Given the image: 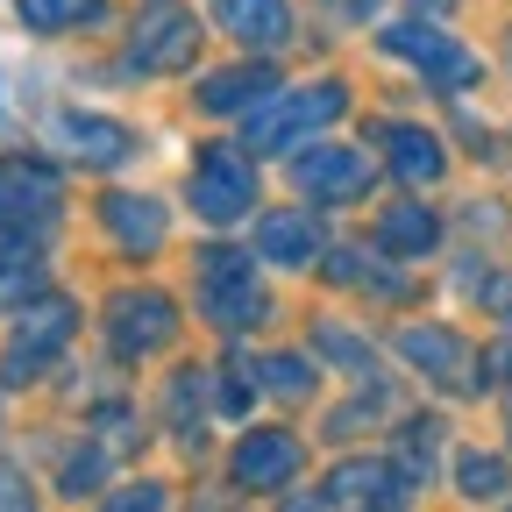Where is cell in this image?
<instances>
[{
	"label": "cell",
	"mask_w": 512,
	"mask_h": 512,
	"mask_svg": "<svg viewBox=\"0 0 512 512\" xmlns=\"http://www.w3.org/2000/svg\"><path fill=\"white\" fill-rule=\"evenodd\" d=\"M349 114V86H278L264 107H256V121H249V150L256 157H278V150H292V143H306V136H320L328 121H342Z\"/></svg>",
	"instance_id": "6da1fadb"
},
{
	"label": "cell",
	"mask_w": 512,
	"mask_h": 512,
	"mask_svg": "<svg viewBox=\"0 0 512 512\" xmlns=\"http://www.w3.org/2000/svg\"><path fill=\"white\" fill-rule=\"evenodd\" d=\"M64 185L36 157H0V249H36V235L57 221Z\"/></svg>",
	"instance_id": "7a4b0ae2"
},
{
	"label": "cell",
	"mask_w": 512,
	"mask_h": 512,
	"mask_svg": "<svg viewBox=\"0 0 512 512\" xmlns=\"http://www.w3.org/2000/svg\"><path fill=\"white\" fill-rule=\"evenodd\" d=\"M15 313H22V320H15V342L0 349V384H36V377L57 363V349L72 342L79 306L57 299V292H36V299H22Z\"/></svg>",
	"instance_id": "3957f363"
},
{
	"label": "cell",
	"mask_w": 512,
	"mask_h": 512,
	"mask_svg": "<svg viewBox=\"0 0 512 512\" xmlns=\"http://www.w3.org/2000/svg\"><path fill=\"white\" fill-rule=\"evenodd\" d=\"M377 43L392 50V57H406V64H420V72H427L441 93H470V86L484 79L477 50H463L448 29H427V22H384V29H377Z\"/></svg>",
	"instance_id": "277c9868"
},
{
	"label": "cell",
	"mask_w": 512,
	"mask_h": 512,
	"mask_svg": "<svg viewBox=\"0 0 512 512\" xmlns=\"http://www.w3.org/2000/svg\"><path fill=\"white\" fill-rule=\"evenodd\" d=\"M128 57H136L143 72H157V79L185 72V64L200 57V22H192L185 0H143L136 29H128Z\"/></svg>",
	"instance_id": "5b68a950"
},
{
	"label": "cell",
	"mask_w": 512,
	"mask_h": 512,
	"mask_svg": "<svg viewBox=\"0 0 512 512\" xmlns=\"http://www.w3.org/2000/svg\"><path fill=\"white\" fill-rule=\"evenodd\" d=\"M200 306L214 328L242 335L264 320V292H256V264L242 249H200Z\"/></svg>",
	"instance_id": "8992f818"
},
{
	"label": "cell",
	"mask_w": 512,
	"mask_h": 512,
	"mask_svg": "<svg viewBox=\"0 0 512 512\" xmlns=\"http://www.w3.org/2000/svg\"><path fill=\"white\" fill-rule=\"evenodd\" d=\"M256 200V171L235 143H207L200 164H192V207H200V221H242Z\"/></svg>",
	"instance_id": "52a82bcc"
},
{
	"label": "cell",
	"mask_w": 512,
	"mask_h": 512,
	"mask_svg": "<svg viewBox=\"0 0 512 512\" xmlns=\"http://www.w3.org/2000/svg\"><path fill=\"white\" fill-rule=\"evenodd\" d=\"M399 356H406L420 377L448 384V392H484V356H477L456 328H406V335H399Z\"/></svg>",
	"instance_id": "ba28073f"
},
{
	"label": "cell",
	"mask_w": 512,
	"mask_h": 512,
	"mask_svg": "<svg viewBox=\"0 0 512 512\" xmlns=\"http://www.w3.org/2000/svg\"><path fill=\"white\" fill-rule=\"evenodd\" d=\"M178 335V306L164 292H121L107 306V342L114 356H157L164 342Z\"/></svg>",
	"instance_id": "9c48e42d"
},
{
	"label": "cell",
	"mask_w": 512,
	"mask_h": 512,
	"mask_svg": "<svg viewBox=\"0 0 512 512\" xmlns=\"http://www.w3.org/2000/svg\"><path fill=\"white\" fill-rule=\"evenodd\" d=\"M299 463H306V448H299V434H285V427H256V434H242V448H235V484L242 491H285L292 477H299Z\"/></svg>",
	"instance_id": "30bf717a"
},
{
	"label": "cell",
	"mask_w": 512,
	"mask_h": 512,
	"mask_svg": "<svg viewBox=\"0 0 512 512\" xmlns=\"http://www.w3.org/2000/svg\"><path fill=\"white\" fill-rule=\"evenodd\" d=\"M292 178H299V192H313V200H356L370 185V157L349 150V143H320V150H306L292 164Z\"/></svg>",
	"instance_id": "8fae6325"
},
{
	"label": "cell",
	"mask_w": 512,
	"mask_h": 512,
	"mask_svg": "<svg viewBox=\"0 0 512 512\" xmlns=\"http://www.w3.org/2000/svg\"><path fill=\"white\" fill-rule=\"evenodd\" d=\"M214 29L235 36L242 50H285L292 43V8L285 0H207Z\"/></svg>",
	"instance_id": "7c38bea8"
},
{
	"label": "cell",
	"mask_w": 512,
	"mask_h": 512,
	"mask_svg": "<svg viewBox=\"0 0 512 512\" xmlns=\"http://www.w3.org/2000/svg\"><path fill=\"white\" fill-rule=\"evenodd\" d=\"M406 470L384 463V456H363V463H342L328 470V491H320V505H399L406 498Z\"/></svg>",
	"instance_id": "4fadbf2b"
},
{
	"label": "cell",
	"mask_w": 512,
	"mask_h": 512,
	"mask_svg": "<svg viewBox=\"0 0 512 512\" xmlns=\"http://www.w3.org/2000/svg\"><path fill=\"white\" fill-rule=\"evenodd\" d=\"M100 221H107V235H114L128 256H150V249L164 242V228H171L150 192H107V200H100Z\"/></svg>",
	"instance_id": "5bb4252c"
},
{
	"label": "cell",
	"mask_w": 512,
	"mask_h": 512,
	"mask_svg": "<svg viewBox=\"0 0 512 512\" xmlns=\"http://www.w3.org/2000/svg\"><path fill=\"white\" fill-rule=\"evenodd\" d=\"M278 86H285V79L271 72V64H228V72H214V79L200 86V107H207V114H242V107H264Z\"/></svg>",
	"instance_id": "9a60e30c"
},
{
	"label": "cell",
	"mask_w": 512,
	"mask_h": 512,
	"mask_svg": "<svg viewBox=\"0 0 512 512\" xmlns=\"http://www.w3.org/2000/svg\"><path fill=\"white\" fill-rule=\"evenodd\" d=\"M57 136L72 143V157L79 164H100V171H114V164H128V128L121 121H100V114H57Z\"/></svg>",
	"instance_id": "2e32d148"
},
{
	"label": "cell",
	"mask_w": 512,
	"mask_h": 512,
	"mask_svg": "<svg viewBox=\"0 0 512 512\" xmlns=\"http://www.w3.org/2000/svg\"><path fill=\"white\" fill-rule=\"evenodd\" d=\"M377 143H384V164H392L406 185H434L441 178V143L427 136V128L392 121V128H377Z\"/></svg>",
	"instance_id": "e0dca14e"
},
{
	"label": "cell",
	"mask_w": 512,
	"mask_h": 512,
	"mask_svg": "<svg viewBox=\"0 0 512 512\" xmlns=\"http://www.w3.org/2000/svg\"><path fill=\"white\" fill-rule=\"evenodd\" d=\"M434 242H441V221L420 200H392V207L377 214V249L384 256H427Z\"/></svg>",
	"instance_id": "ac0fdd59"
},
{
	"label": "cell",
	"mask_w": 512,
	"mask_h": 512,
	"mask_svg": "<svg viewBox=\"0 0 512 512\" xmlns=\"http://www.w3.org/2000/svg\"><path fill=\"white\" fill-rule=\"evenodd\" d=\"M256 256H271V264L299 271V264H313V256H320V228H313L306 214H264V221H256Z\"/></svg>",
	"instance_id": "d6986e66"
},
{
	"label": "cell",
	"mask_w": 512,
	"mask_h": 512,
	"mask_svg": "<svg viewBox=\"0 0 512 512\" xmlns=\"http://www.w3.org/2000/svg\"><path fill=\"white\" fill-rule=\"evenodd\" d=\"M15 15H22L36 36H64V29L100 22V0H15Z\"/></svg>",
	"instance_id": "ffe728a7"
},
{
	"label": "cell",
	"mask_w": 512,
	"mask_h": 512,
	"mask_svg": "<svg viewBox=\"0 0 512 512\" xmlns=\"http://www.w3.org/2000/svg\"><path fill=\"white\" fill-rule=\"evenodd\" d=\"M328 278H335V285H370V292L406 299V278L384 271V264H363V249H328Z\"/></svg>",
	"instance_id": "44dd1931"
},
{
	"label": "cell",
	"mask_w": 512,
	"mask_h": 512,
	"mask_svg": "<svg viewBox=\"0 0 512 512\" xmlns=\"http://www.w3.org/2000/svg\"><path fill=\"white\" fill-rule=\"evenodd\" d=\"M256 377V392H278V399H306L313 392V370L306 356H264V363H242Z\"/></svg>",
	"instance_id": "7402d4cb"
},
{
	"label": "cell",
	"mask_w": 512,
	"mask_h": 512,
	"mask_svg": "<svg viewBox=\"0 0 512 512\" xmlns=\"http://www.w3.org/2000/svg\"><path fill=\"white\" fill-rule=\"evenodd\" d=\"M313 349L328 356V363H349L356 377H370V370H377L370 342H363V335H349V328H328V320H320V328H313Z\"/></svg>",
	"instance_id": "603a6c76"
},
{
	"label": "cell",
	"mask_w": 512,
	"mask_h": 512,
	"mask_svg": "<svg viewBox=\"0 0 512 512\" xmlns=\"http://www.w3.org/2000/svg\"><path fill=\"white\" fill-rule=\"evenodd\" d=\"M456 477H463V491H470V498H505V484H512L498 456H463V463H456Z\"/></svg>",
	"instance_id": "cb8c5ba5"
},
{
	"label": "cell",
	"mask_w": 512,
	"mask_h": 512,
	"mask_svg": "<svg viewBox=\"0 0 512 512\" xmlns=\"http://www.w3.org/2000/svg\"><path fill=\"white\" fill-rule=\"evenodd\" d=\"M100 477H107V463H100V456H79L72 470H64V491L86 498V491H100Z\"/></svg>",
	"instance_id": "d4e9b609"
},
{
	"label": "cell",
	"mask_w": 512,
	"mask_h": 512,
	"mask_svg": "<svg viewBox=\"0 0 512 512\" xmlns=\"http://www.w3.org/2000/svg\"><path fill=\"white\" fill-rule=\"evenodd\" d=\"M107 505H114V512H150V505H164V491H157V484H143V491H114Z\"/></svg>",
	"instance_id": "484cf974"
},
{
	"label": "cell",
	"mask_w": 512,
	"mask_h": 512,
	"mask_svg": "<svg viewBox=\"0 0 512 512\" xmlns=\"http://www.w3.org/2000/svg\"><path fill=\"white\" fill-rule=\"evenodd\" d=\"M22 505H29V484H22L8 463H0V512H22Z\"/></svg>",
	"instance_id": "4316f807"
},
{
	"label": "cell",
	"mask_w": 512,
	"mask_h": 512,
	"mask_svg": "<svg viewBox=\"0 0 512 512\" xmlns=\"http://www.w3.org/2000/svg\"><path fill=\"white\" fill-rule=\"evenodd\" d=\"M328 8H335V15H349V22H363V15L377 8V0H328Z\"/></svg>",
	"instance_id": "83f0119b"
},
{
	"label": "cell",
	"mask_w": 512,
	"mask_h": 512,
	"mask_svg": "<svg viewBox=\"0 0 512 512\" xmlns=\"http://www.w3.org/2000/svg\"><path fill=\"white\" fill-rule=\"evenodd\" d=\"M498 370H505V377H512V342H505V349H498Z\"/></svg>",
	"instance_id": "f1b7e54d"
},
{
	"label": "cell",
	"mask_w": 512,
	"mask_h": 512,
	"mask_svg": "<svg viewBox=\"0 0 512 512\" xmlns=\"http://www.w3.org/2000/svg\"><path fill=\"white\" fill-rule=\"evenodd\" d=\"M0 114H8V100H0Z\"/></svg>",
	"instance_id": "f546056e"
},
{
	"label": "cell",
	"mask_w": 512,
	"mask_h": 512,
	"mask_svg": "<svg viewBox=\"0 0 512 512\" xmlns=\"http://www.w3.org/2000/svg\"><path fill=\"white\" fill-rule=\"evenodd\" d=\"M505 420H512V406H505Z\"/></svg>",
	"instance_id": "4dcf8cb0"
}]
</instances>
